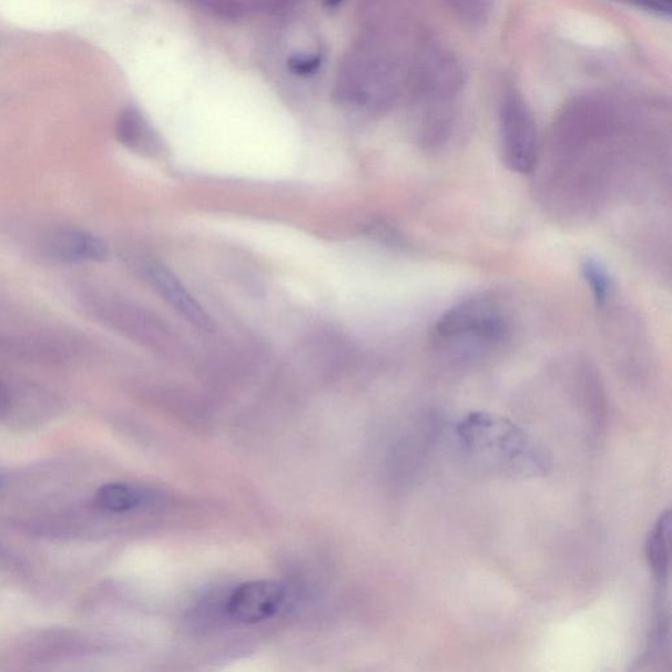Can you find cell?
Masks as SVG:
<instances>
[{
    "label": "cell",
    "instance_id": "obj_11",
    "mask_svg": "<svg viewBox=\"0 0 672 672\" xmlns=\"http://www.w3.org/2000/svg\"><path fill=\"white\" fill-rule=\"evenodd\" d=\"M449 2L462 18H468L470 21L485 18L491 4V0H449Z\"/></svg>",
    "mask_w": 672,
    "mask_h": 672
},
{
    "label": "cell",
    "instance_id": "obj_14",
    "mask_svg": "<svg viewBox=\"0 0 672 672\" xmlns=\"http://www.w3.org/2000/svg\"><path fill=\"white\" fill-rule=\"evenodd\" d=\"M343 2H345V0H324V3L327 7H336V6H339Z\"/></svg>",
    "mask_w": 672,
    "mask_h": 672
},
{
    "label": "cell",
    "instance_id": "obj_6",
    "mask_svg": "<svg viewBox=\"0 0 672 672\" xmlns=\"http://www.w3.org/2000/svg\"><path fill=\"white\" fill-rule=\"evenodd\" d=\"M47 250L55 259L68 263L104 262L109 247L95 234L83 231H60L50 235Z\"/></svg>",
    "mask_w": 672,
    "mask_h": 672
},
{
    "label": "cell",
    "instance_id": "obj_12",
    "mask_svg": "<svg viewBox=\"0 0 672 672\" xmlns=\"http://www.w3.org/2000/svg\"><path fill=\"white\" fill-rule=\"evenodd\" d=\"M322 54L295 55L288 61V68L293 74L298 77H310L316 74L322 67Z\"/></svg>",
    "mask_w": 672,
    "mask_h": 672
},
{
    "label": "cell",
    "instance_id": "obj_5",
    "mask_svg": "<svg viewBox=\"0 0 672 672\" xmlns=\"http://www.w3.org/2000/svg\"><path fill=\"white\" fill-rule=\"evenodd\" d=\"M146 281L173 309L198 330L212 333L213 319L183 283L161 263L145 266Z\"/></svg>",
    "mask_w": 672,
    "mask_h": 672
},
{
    "label": "cell",
    "instance_id": "obj_10",
    "mask_svg": "<svg viewBox=\"0 0 672 672\" xmlns=\"http://www.w3.org/2000/svg\"><path fill=\"white\" fill-rule=\"evenodd\" d=\"M582 274L598 305H604L610 297L612 282L609 271L597 259H586Z\"/></svg>",
    "mask_w": 672,
    "mask_h": 672
},
{
    "label": "cell",
    "instance_id": "obj_9",
    "mask_svg": "<svg viewBox=\"0 0 672 672\" xmlns=\"http://www.w3.org/2000/svg\"><path fill=\"white\" fill-rule=\"evenodd\" d=\"M95 499L102 509L114 513H124L139 509L144 503L145 495L138 486L112 482L103 485L98 490Z\"/></svg>",
    "mask_w": 672,
    "mask_h": 672
},
{
    "label": "cell",
    "instance_id": "obj_2",
    "mask_svg": "<svg viewBox=\"0 0 672 672\" xmlns=\"http://www.w3.org/2000/svg\"><path fill=\"white\" fill-rule=\"evenodd\" d=\"M507 326L509 320L502 305L495 297L485 295L450 307L436 324L435 333L446 343L486 346L502 340Z\"/></svg>",
    "mask_w": 672,
    "mask_h": 672
},
{
    "label": "cell",
    "instance_id": "obj_7",
    "mask_svg": "<svg viewBox=\"0 0 672 672\" xmlns=\"http://www.w3.org/2000/svg\"><path fill=\"white\" fill-rule=\"evenodd\" d=\"M116 138L121 145L135 153L154 155L161 152L162 142L149 121L134 106L120 113L116 123Z\"/></svg>",
    "mask_w": 672,
    "mask_h": 672
},
{
    "label": "cell",
    "instance_id": "obj_8",
    "mask_svg": "<svg viewBox=\"0 0 672 672\" xmlns=\"http://www.w3.org/2000/svg\"><path fill=\"white\" fill-rule=\"evenodd\" d=\"M646 556L654 574L669 579L671 563V512L666 511L658 519L646 542Z\"/></svg>",
    "mask_w": 672,
    "mask_h": 672
},
{
    "label": "cell",
    "instance_id": "obj_13",
    "mask_svg": "<svg viewBox=\"0 0 672 672\" xmlns=\"http://www.w3.org/2000/svg\"><path fill=\"white\" fill-rule=\"evenodd\" d=\"M627 2L661 17H670L672 11V0H627Z\"/></svg>",
    "mask_w": 672,
    "mask_h": 672
},
{
    "label": "cell",
    "instance_id": "obj_3",
    "mask_svg": "<svg viewBox=\"0 0 672 672\" xmlns=\"http://www.w3.org/2000/svg\"><path fill=\"white\" fill-rule=\"evenodd\" d=\"M499 135L506 166L513 173L531 174L539 162V138L523 100H506L499 114Z\"/></svg>",
    "mask_w": 672,
    "mask_h": 672
},
{
    "label": "cell",
    "instance_id": "obj_4",
    "mask_svg": "<svg viewBox=\"0 0 672 672\" xmlns=\"http://www.w3.org/2000/svg\"><path fill=\"white\" fill-rule=\"evenodd\" d=\"M284 600L285 590L277 582H246L232 592L227 612L243 624H257L274 618L281 611Z\"/></svg>",
    "mask_w": 672,
    "mask_h": 672
},
{
    "label": "cell",
    "instance_id": "obj_1",
    "mask_svg": "<svg viewBox=\"0 0 672 672\" xmlns=\"http://www.w3.org/2000/svg\"><path fill=\"white\" fill-rule=\"evenodd\" d=\"M457 436L469 460L490 474L533 478L549 469L547 449L509 419L486 413L470 414L457 427Z\"/></svg>",
    "mask_w": 672,
    "mask_h": 672
}]
</instances>
